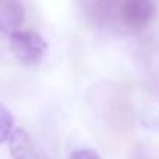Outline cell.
Instances as JSON below:
<instances>
[{
	"label": "cell",
	"mask_w": 159,
	"mask_h": 159,
	"mask_svg": "<svg viewBox=\"0 0 159 159\" xmlns=\"http://www.w3.org/2000/svg\"><path fill=\"white\" fill-rule=\"evenodd\" d=\"M10 47L14 56L27 66L38 64L47 52V42L33 30H17L10 34Z\"/></svg>",
	"instance_id": "1"
},
{
	"label": "cell",
	"mask_w": 159,
	"mask_h": 159,
	"mask_svg": "<svg viewBox=\"0 0 159 159\" xmlns=\"http://www.w3.org/2000/svg\"><path fill=\"white\" fill-rule=\"evenodd\" d=\"M8 147L13 159H50L22 128H16L13 131L8 140Z\"/></svg>",
	"instance_id": "2"
},
{
	"label": "cell",
	"mask_w": 159,
	"mask_h": 159,
	"mask_svg": "<svg viewBox=\"0 0 159 159\" xmlns=\"http://www.w3.org/2000/svg\"><path fill=\"white\" fill-rule=\"evenodd\" d=\"M25 10L19 2L0 0V33L13 34L24 24Z\"/></svg>",
	"instance_id": "3"
},
{
	"label": "cell",
	"mask_w": 159,
	"mask_h": 159,
	"mask_svg": "<svg viewBox=\"0 0 159 159\" xmlns=\"http://www.w3.org/2000/svg\"><path fill=\"white\" fill-rule=\"evenodd\" d=\"M14 129V117L11 111L3 103H0V145L10 140Z\"/></svg>",
	"instance_id": "4"
},
{
	"label": "cell",
	"mask_w": 159,
	"mask_h": 159,
	"mask_svg": "<svg viewBox=\"0 0 159 159\" xmlns=\"http://www.w3.org/2000/svg\"><path fill=\"white\" fill-rule=\"evenodd\" d=\"M69 159H102V157L92 148H80V150H75L69 156Z\"/></svg>",
	"instance_id": "5"
}]
</instances>
